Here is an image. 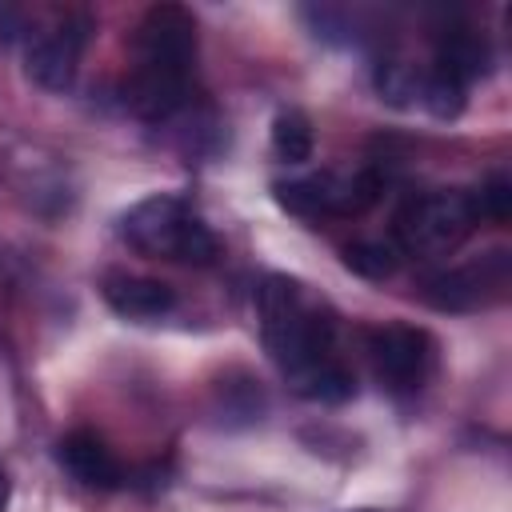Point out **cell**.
<instances>
[{
	"label": "cell",
	"mask_w": 512,
	"mask_h": 512,
	"mask_svg": "<svg viewBox=\"0 0 512 512\" xmlns=\"http://www.w3.org/2000/svg\"><path fill=\"white\" fill-rule=\"evenodd\" d=\"M464 84L444 76V72H424V84H420V104L436 116V120H456L464 112Z\"/></svg>",
	"instance_id": "16"
},
{
	"label": "cell",
	"mask_w": 512,
	"mask_h": 512,
	"mask_svg": "<svg viewBox=\"0 0 512 512\" xmlns=\"http://www.w3.org/2000/svg\"><path fill=\"white\" fill-rule=\"evenodd\" d=\"M508 284H512L508 252H488L448 272H436L424 284V300L436 312H480V308L500 304L508 296Z\"/></svg>",
	"instance_id": "6"
},
{
	"label": "cell",
	"mask_w": 512,
	"mask_h": 512,
	"mask_svg": "<svg viewBox=\"0 0 512 512\" xmlns=\"http://www.w3.org/2000/svg\"><path fill=\"white\" fill-rule=\"evenodd\" d=\"M312 144H316V136H312V120H308L304 112L288 108V112H280V116L272 120V152H276L284 164H304V160H312Z\"/></svg>",
	"instance_id": "13"
},
{
	"label": "cell",
	"mask_w": 512,
	"mask_h": 512,
	"mask_svg": "<svg viewBox=\"0 0 512 512\" xmlns=\"http://www.w3.org/2000/svg\"><path fill=\"white\" fill-rule=\"evenodd\" d=\"M368 356L392 392H416L432 368V340L412 324H380L368 332Z\"/></svg>",
	"instance_id": "7"
},
{
	"label": "cell",
	"mask_w": 512,
	"mask_h": 512,
	"mask_svg": "<svg viewBox=\"0 0 512 512\" xmlns=\"http://www.w3.org/2000/svg\"><path fill=\"white\" fill-rule=\"evenodd\" d=\"M476 224H480L476 192L472 188H440V192H424V196L408 200L396 212V244L408 256L432 260V256L456 252L472 236Z\"/></svg>",
	"instance_id": "3"
},
{
	"label": "cell",
	"mask_w": 512,
	"mask_h": 512,
	"mask_svg": "<svg viewBox=\"0 0 512 512\" xmlns=\"http://www.w3.org/2000/svg\"><path fill=\"white\" fill-rule=\"evenodd\" d=\"M56 460H60V468H64L76 484H84V488L108 492V488H120V480H124V468H120L116 452H112L96 432H68V436L56 444Z\"/></svg>",
	"instance_id": "9"
},
{
	"label": "cell",
	"mask_w": 512,
	"mask_h": 512,
	"mask_svg": "<svg viewBox=\"0 0 512 512\" xmlns=\"http://www.w3.org/2000/svg\"><path fill=\"white\" fill-rule=\"evenodd\" d=\"M8 496H12V484H8V472L0 468V512L8 508Z\"/></svg>",
	"instance_id": "18"
},
{
	"label": "cell",
	"mask_w": 512,
	"mask_h": 512,
	"mask_svg": "<svg viewBox=\"0 0 512 512\" xmlns=\"http://www.w3.org/2000/svg\"><path fill=\"white\" fill-rule=\"evenodd\" d=\"M420 84H424V72H416L408 60H384L376 68V92L388 100V104H416L420 100Z\"/></svg>",
	"instance_id": "15"
},
{
	"label": "cell",
	"mask_w": 512,
	"mask_h": 512,
	"mask_svg": "<svg viewBox=\"0 0 512 512\" xmlns=\"http://www.w3.org/2000/svg\"><path fill=\"white\" fill-rule=\"evenodd\" d=\"M356 512H376V508H356Z\"/></svg>",
	"instance_id": "19"
},
{
	"label": "cell",
	"mask_w": 512,
	"mask_h": 512,
	"mask_svg": "<svg viewBox=\"0 0 512 512\" xmlns=\"http://www.w3.org/2000/svg\"><path fill=\"white\" fill-rule=\"evenodd\" d=\"M432 68L444 72V76H452V80H460L468 88L472 80L488 76L492 52H488V44H484L480 32H472V28H448L436 40V64Z\"/></svg>",
	"instance_id": "11"
},
{
	"label": "cell",
	"mask_w": 512,
	"mask_h": 512,
	"mask_svg": "<svg viewBox=\"0 0 512 512\" xmlns=\"http://www.w3.org/2000/svg\"><path fill=\"white\" fill-rule=\"evenodd\" d=\"M136 72L168 76V80H192L196 64V20L180 4H152L144 20L136 24Z\"/></svg>",
	"instance_id": "5"
},
{
	"label": "cell",
	"mask_w": 512,
	"mask_h": 512,
	"mask_svg": "<svg viewBox=\"0 0 512 512\" xmlns=\"http://www.w3.org/2000/svg\"><path fill=\"white\" fill-rule=\"evenodd\" d=\"M400 264V252L384 240H356L344 248V268L364 276V280H388Z\"/></svg>",
	"instance_id": "14"
},
{
	"label": "cell",
	"mask_w": 512,
	"mask_h": 512,
	"mask_svg": "<svg viewBox=\"0 0 512 512\" xmlns=\"http://www.w3.org/2000/svg\"><path fill=\"white\" fill-rule=\"evenodd\" d=\"M276 204L300 220L324 216H360L380 200V176L368 168L356 172H316L304 180H284L272 188Z\"/></svg>",
	"instance_id": "4"
},
{
	"label": "cell",
	"mask_w": 512,
	"mask_h": 512,
	"mask_svg": "<svg viewBox=\"0 0 512 512\" xmlns=\"http://www.w3.org/2000/svg\"><path fill=\"white\" fill-rule=\"evenodd\" d=\"M256 316L260 336L272 360L284 368V376H296L300 368L336 356V324L304 296V284L292 276H264L256 288Z\"/></svg>",
	"instance_id": "1"
},
{
	"label": "cell",
	"mask_w": 512,
	"mask_h": 512,
	"mask_svg": "<svg viewBox=\"0 0 512 512\" xmlns=\"http://www.w3.org/2000/svg\"><path fill=\"white\" fill-rule=\"evenodd\" d=\"M476 212H480V220L508 224V216H512V184H508L504 172L488 176V180L476 188Z\"/></svg>",
	"instance_id": "17"
},
{
	"label": "cell",
	"mask_w": 512,
	"mask_h": 512,
	"mask_svg": "<svg viewBox=\"0 0 512 512\" xmlns=\"http://www.w3.org/2000/svg\"><path fill=\"white\" fill-rule=\"evenodd\" d=\"M108 308L124 320H160L176 308V292L164 280L152 276H132V272H108L100 284Z\"/></svg>",
	"instance_id": "10"
},
{
	"label": "cell",
	"mask_w": 512,
	"mask_h": 512,
	"mask_svg": "<svg viewBox=\"0 0 512 512\" xmlns=\"http://www.w3.org/2000/svg\"><path fill=\"white\" fill-rule=\"evenodd\" d=\"M88 28H92L88 16L72 12L64 20H56L48 32H36L28 40V56H24L28 76L48 92H68L76 80V68H80V52L88 44Z\"/></svg>",
	"instance_id": "8"
},
{
	"label": "cell",
	"mask_w": 512,
	"mask_h": 512,
	"mask_svg": "<svg viewBox=\"0 0 512 512\" xmlns=\"http://www.w3.org/2000/svg\"><path fill=\"white\" fill-rule=\"evenodd\" d=\"M288 384L304 396V400H316V404H344L356 396V376L344 360L328 356V360H316L308 368H300L296 376H288Z\"/></svg>",
	"instance_id": "12"
},
{
	"label": "cell",
	"mask_w": 512,
	"mask_h": 512,
	"mask_svg": "<svg viewBox=\"0 0 512 512\" xmlns=\"http://www.w3.org/2000/svg\"><path fill=\"white\" fill-rule=\"evenodd\" d=\"M120 236L144 256H164L184 264H212L220 256L216 232L172 192L132 204L120 220Z\"/></svg>",
	"instance_id": "2"
}]
</instances>
